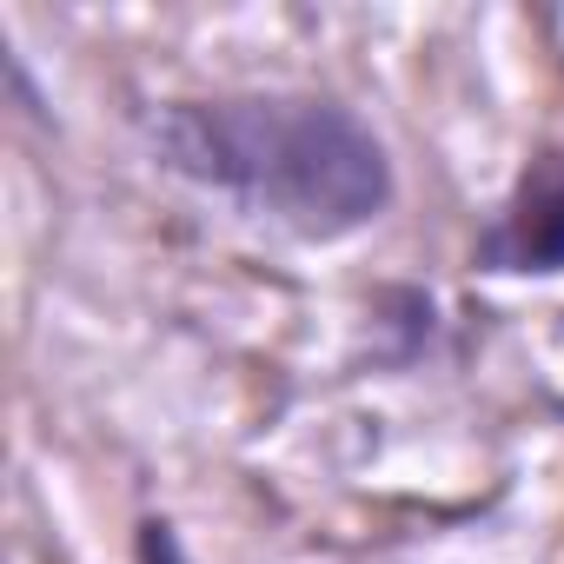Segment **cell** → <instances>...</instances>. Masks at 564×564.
<instances>
[{"instance_id": "obj_1", "label": "cell", "mask_w": 564, "mask_h": 564, "mask_svg": "<svg viewBox=\"0 0 564 564\" xmlns=\"http://www.w3.org/2000/svg\"><path fill=\"white\" fill-rule=\"evenodd\" d=\"M147 147L173 180L313 246L379 226L399 199L386 140L333 94H180L147 113Z\"/></svg>"}, {"instance_id": "obj_2", "label": "cell", "mask_w": 564, "mask_h": 564, "mask_svg": "<svg viewBox=\"0 0 564 564\" xmlns=\"http://www.w3.org/2000/svg\"><path fill=\"white\" fill-rule=\"evenodd\" d=\"M471 265L491 279H564V147L557 140L524 153L505 199L471 239Z\"/></svg>"}, {"instance_id": "obj_3", "label": "cell", "mask_w": 564, "mask_h": 564, "mask_svg": "<svg viewBox=\"0 0 564 564\" xmlns=\"http://www.w3.org/2000/svg\"><path fill=\"white\" fill-rule=\"evenodd\" d=\"M140 564H186L166 518H147V524H140Z\"/></svg>"}]
</instances>
